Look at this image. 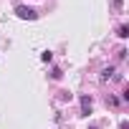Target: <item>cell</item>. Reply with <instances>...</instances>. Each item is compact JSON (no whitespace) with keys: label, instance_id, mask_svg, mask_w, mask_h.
Returning <instances> with one entry per match:
<instances>
[{"label":"cell","instance_id":"6da1fadb","mask_svg":"<svg viewBox=\"0 0 129 129\" xmlns=\"http://www.w3.org/2000/svg\"><path fill=\"white\" fill-rule=\"evenodd\" d=\"M15 15H18L20 20H36V10L28 8V5H18V8H15Z\"/></svg>","mask_w":129,"mask_h":129},{"label":"cell","instance_id":"7a4b0ae2","mask_svg":"<svg viewBox=\"0 0 129 129\" xmlns=\"http://www.w3.org/2000/svg\"><path fill=\"white\" fill-rule=\"evenodd\" d=\"M81 114H86V116L91 114V96H86V94L81 96Z\"/></svg>","mask_w":129,"mask_h":129},{"label":"cell","instance_id":"3957f363","mask_svg":"<svg viewBox=\"0 0 129 129\" xmlns=\"http://www.w3.org/2000/svg\"><path fill=\"white\" fill-rule=\"evenodd\" d=\"M111 76H114V69H111V66H109V69H104V71H101V81H109V79H111Z\"/></svg>","mask_w":129,"mask_h":129},{"label":"cell","instance_id":"277c9868","mask_svg":"<svg viewBox=\"0 0 129 129\" xmlns=\"http://www.w3.org/2000/svg\"><path fill=\"white\" fill-rule=\"evenodd\" d=\"M41 61H43V63H51V61H53V53H51V51H43V53H41Z\"/></svg>","mask_w":129,"mask_h":129},{"label":"cell","instance_id":"5b68a950","mask_svg":"<svg viewBox=\"0 0 129 129\" xmlns=\"http://www.w3.org/2000/svg\"><path fill=\"white\" fill-rule=\"evenodd\" d=\"M129 36V28L126 25H119V38H126Z\"/></svg>","mask_w":129,"mask_h":129},{"label":"cell","instance_id":"8992f818","mask_svg":"<svg viewBox=\"0 0 129 129\" xmlns=\"http://www.w3.org/2000/svg\"><path fill=\"white\" fill-rule=\"evenodd\" d=\"M89 129H96V126H89Z\"/></svg>","mask_w":129,"mask_h":129}]
</instances>
